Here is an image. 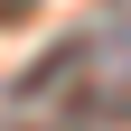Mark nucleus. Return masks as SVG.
<instances>
[{
  "mask_svg": "<svg viewBox=\"0 0 131 131\" xmlns=\"http://www.w3.org/2000/svg\"><path fill=\"white\" fill-rule=\"evenodd\" d=\"M19 9H28V0H0V28H9V19H19Z\"/></svg>",
  "mask_w": 131,
  "mask_h": 131,
  "instance_id": "1",
  "label": "nucleus"
}]
</instances>
